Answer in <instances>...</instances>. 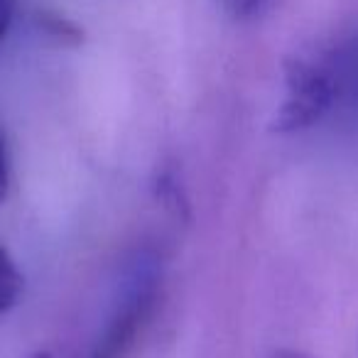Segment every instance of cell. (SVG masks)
<instances>
[{
  "label": "cell",
  "instance_id": "cell-1",
  "mask_svg": "<svg viewBox=\"0 0 358 358\" xmlns=\"http://www.w3.org/2000/svg\"><path fill=\"white\" fill-rule=\"evenodd\" d=\"M285 84L287 94L273 120V130L278 133H297L312 128L331 108L336 89L329 71L322 66L302 57H289L285 62Z\"/></svg>",
  "mask_w": 358,
  "mask_h": 358
},
{
  "label": "cell",
  "instance_id": "cell-2",
  "mask_svg": "<svg viewBox=\"0 0 358 358\" xmlns=\"http://www.w3.org/2000/svg\"><path fill=\"white\" fill-rule=\"evenodd\" d=\"M155 307V285L152 280H138L133 292L123 299L118 312L106 327L103 336L99 338L89 358H123L138 338L140 329L145 327L150 312Z\"/></svg>",
  "mask_w": 358,
  "mask_h": 358
},
{
  "label": "cell",
  "instance_id": "cell-3",
  "mask_svg": "<svg viewBox=\"0 0 358 358\" xmlns=\"http://www.w3.org/2000/svg\"><path fill=\"white\" fill-rule=\"evenodd\" d=\"M22 292V275L17 270L13 255L0 243V314L8 312L17 304Z\"/></svg>",
  "mask_w": 358,
  "mask_h": 358
},
{
  "label": "cell",
  "instance_id": "cell-4",
  "mask_svg": "<svg viewBox=\"0 0 358 358\" xmlns=\"http://www.w3.org/2000/svg\"><path fill=\"white\" fill-rule=\"evenodd\" d=\"M155 187H157L159 201H162L174 216H179V219H189V201H187L185 189H182V185L177 182V174H174L172 169L159 172L157 185Z\"/></svg>",
  "mask_w": 358,
  "mask_h": 358
},
{
  "label": "cell",
  "instance_id": "cell-5",
  "mask_svg": "<svg viewBox=\"0 0 358 358\" xmlns=\"http://www.w3.org/2000/svg\"><path fill=\"white\" fill-rule=\"evenodd\" d=\"M40 25L45 27L47 35L57 37L59 42H64V45H76V42L84 40V35H81V30L74 25V22H69L66 17H59V15H42L40 17Z\"/></svg>",
  "mask_w": 358,
  "mask_h": 358
},
{
  "label": "cell",
  "instance_id": "cell-6",
  "mask_svg": "<svg viewBox=\"0 0 358 358\" xmlns=\"http://www.w3.org/2000/svg\"><path fill=\"white\" fill-rule=\"evenodd\" d=\"M268 0H221L224 10L236 20H248V17L258 15Z\"/></svg>",
  "mask_w": 358,
  "mask_h": 358
},
{
  "label": "cell",
  "instance_id": "cell-7",
  "mask_svg": "<svg viewBox=\"0 0 358 358\" xmlns=\"http://www.w3.org/2000/svg\"><path fill=\"white\" fill-rule=\"evenodd\" d=\"M8 192H10V150L6 135L0 133V201L8 199Z\"/></svg>",
  "mask_w": 358,
  "mask_h": 358
},
{
  "label": "cell",
  "instance_id": "cell-8",
  "mask_svg": "<svg viewBox=\"0 0 358 358\" xmlns=\"http://www.w3.org/2000/svg\"><path fill=\"white\" fill-rule=\"evenodd\" d=\"M15 10L17 0H0V42L6 40L8 32H10L13 20H15Z\"/></svg>",
  "mask_w": 358,
  "mask_h": 358
},
{
  "label": "cell",
  "instance_id": "cell-9",
  "mask_svg": "<svg viewBox=\"0 0 358 358\" xmlns=\"http://www.w3.org/2000/svg\"><path fill=\"white\" fill-rule=\"evenodd\" d=\"M268 358H312V356H307V353H302V351H294V348H278V351H273Z\"/></svg>",
  "mask_w": 358,
  "mask_h": 358
},
{
  "label": "cell",
  "instance_id": "cell-10",
  "mask_svg": "<svg viewBox=\"0 0 358 358\" xmlns=\"http://www.w3.org/2000/svg\"><path fill=\"white\" fill-rule=\"evenodd\" d=\"M30 358H52V353L50 351H37V353H32Z\"/></svg>",
  "mask_w": 358,
  "mask_h": 358
}]
</instances>
